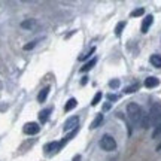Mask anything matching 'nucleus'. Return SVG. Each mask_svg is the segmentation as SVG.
<instances>
[{"instance_id": "7ed1b4c3", "label": "nucleus", "mask_w": 161, "mask_h": 161, "mask_svg": "<svg viewBox=\"0 0 161 161\" xmlns=\"http://www.w3.org/2000/svg\"><path fill=\"white\" fill-rule=\"evenodd\" d=\"M78 124H79V118L78 116H70L69 119L64 122L63 125V130L64 131H73V130H76L78 128Z\"/></svg>"}, {"instance_id": "9d476101", "label": "nucleus", "mask_w": 161, "mask_h": 161, "mask_svg": "<svg viewBox=\"0 0 161 161\" xmlns=\"http://www.w3.org/2000/svg\"><path fill=\"white\" fill-rule=\"evenodd\" d=\"M48 94H49V86H45L39 91V96H37V102L39 103H45V100L48 98Z\"/></svg>"}, {"instance_id": "0eeeda50", "label": "nucleus", "mask_w": 161, "mask_h": 161, "mask_svg": "<svg viewBox=\"0 0 161 161\" xmlns=\"http://www.w3.org/2000/svg\"><path fill=\"white\" fill-rule=\"evenodd\" d=\"M51 112H52L51 108H46V109H43V110H40L39 112V121L42 122V124H46V122L49 121V115H51Z\"/></svg>"}, {"instance_id": "bb28decb", "label": "nucleus", "mask_w": 161, "mask_h": 161, "mask_svg": "<svg viewBox=\"0 0 161 161\" xmlns=\"http://www.w3.org/2000/svg\"><path fill=\"white\" fill-rule=\"evenodd\" d=\"M109 109H110V103L103 104V110H109Z\"/></svg>"}, {"instance_id": "39448f33", "label": "nucleus", "mask_w": 161, "mask_h": 161, "mask_svg": "<svg viewBox=\"0 0 161 161\" xmlns=\"http://www.w3.org/2000/svg\"><path fill=\"white\" fill-rule=\"evenodd\" d=\"M40 130V127L37 122H27L25 125L23 127V131L25 134H29V136H33V134H37Z\"/></svg>"}, {"instance_id": "4be33fe9", "label": "nucleus", "mask_w": 161, "mask_h": 161, "mask_svg": "<svg viewBox=\"0 0 161 161\" xmlns=\"http://www.w3.org/2000/svg\"><path fill=\"white\" fill-rule=\"evenodd\" d=\"M94 51H96V48L92 46V48H91V49H90V51H88V52H86L85 55H80V57H79V60H80V61H84V60H86V58H88V57H91L92 54H94Z\"/></svg>"}, {"instance_id": "412c9836", "label": "nucleus", "mask_w": 161, "mask_h": 161, "mask_svg": "<svg viewBox=\"0 0 161 161\" xmlns=\"http://www.w3.org/2000/svg\"><path fill=\"white\" fill-rule=\"evenodd\" d=\"M143 14H145L143 8H137V9H134V11L131 12V17H142Z\"/></svg>"}, {"instance_id": "2eb2a0df", "label": "nucleus", "mask_w": 161, "mask_h": 161, "mask_svg": "<svg viewBox=\"0 0 161 161\" xmlns=\"http://www.w3.org/2000/svg\"><path fill=\"white\" fill-rule=\"evenodd\" d=\"M96 63H97V58L94 57L92 60H90V61H88V63H86L84 67H80V72H88V70H91L92 67L96 66Z\"/></svg>"}, {"instance_id": "4468645a", "label": "nucleus", "mask_w": 161, "mask_h": 161, "mask_svg": "<svg viewBox=\"0 0 161 161\" xmlns=\"http://www.w3.org/2000/svg\"><path fill=\"white\" fill-rule=\"evenodd\" d=\"M76 104H78L76 98H70V100H67V103L64 106V110H66V112H70V110H73L76 108Z\"/></svg>"}, {"instance_id": "6e6552de", "label": "nucleus", "mask_w": 161, "mask_h": 161, "mask_svg": "<svg viewBox=\"0 0 161 161\" xmlns=\"http://www.w3.org/2000/svg\"><path fill=\"white\" fill-rule=\"evenodd\" d=\"M152 23H154V17L152 15H146L143 23H142V33H148V30L152 25Z\"/></svg>"}, {"instance_id": "a878e982", "label": "nucleus", "mask_w": 161, "mask_h": 161, "mask_svg": "<svg viewBox=\"0 0 161 161\" xmlns=\"http://www.w3.org/2000/svg\"><path fill=\"white\" fill-rule=\"evenodd\" d=\"M86 82H88V76H84V78H82V80H80V85H85Z\"/></svg>"}, {"instance_id": "f257e3e1", "label": "nucleus", "mask_w": 161, "mask_h": 161, "mask_svg": "<svg viewBox=\"0 0 161 161\" xmlns=\"http://www.w3.org/2000/svg\"><path fill=\"white\" fill-rule=\"evenodd\" d=\"M127 115L133 124L137 125V124H140V119L143 116V110L137 103H128L127 104Z\"/></svg>"}, {"instance_id": "20e7f679", "label": "nucleus", "mask_w": 161, "mask_h": 161, "mask_svg": "<svg viewBox=\"0 0 161 161\" xmlns=\"http://www.w3.org/2000/svg\"><path fill=\"white\" fill-rule=\"evenodd\" d=\"M160 116H161V103H154L152 106H151V110H149L151 124H154Z\"/></svg>"}, {"instance_id": "f8f14e48", "label": "nucleus", "mask_w": 161, "mask_h": 161, "mask_svg": "<svg viewBox=\"0 0 161 161\" xmlns=\"http://www.w3.org/2000/svg\"><path fill=\"white\" fill-rule=\"evenodd\" d=\"M149 61H151V64H152L154 67L161 69V55H160V54H154V55H151Z\"/></svg>"}, {"instance_id": "5701e85b", "label": "nucleus", "mask_w": 161, "mask_h": 161, "mask_svg": "<svg viewBox=\"0 0 161 161\" xmlns=\"http://www.w3.org/2000/svg\"><path fill=\"white\" fill-rule=\"evenodd\" d=\"M102 96H103L102 92H97V94L94 96V98H92V102H91V104H92V106H96V104H97L98 102L102 100Z\"/></svg>"}, {"instance_id": "a211bd4d", "label": "nucleus", "mask_w": 161, "mask_h": 161, "mask_svg": "<svg viewBox=\"0 0 161 161\" xmlns=\"http://www.w3.org/2000/svg\"><path fill=\"white\" fill-rule=\"evenodd\" d=\"M124 27H125V21H121V23L116 24V27H115V35H116V36H121V33H122Z\"/></svg>"}, {"instance_id": "9b49d317", "label": "nucleus", "mask_w": 161, "mask_h": 161, "mask_svg": "<svg viewBox=\"0 0 161 161\" xmlns=\"http://www.w3.org/2000/svg\"><path fill=\"white\" fill-rule=\"evenodd\" d=\"M21 27H23V29H27V30H33L35 27H37V21H36V19H31V18H30V19H25V21L21 23Z\"/></svg>"}, {"instance_id": "6ab92c4d", "label": "nucleus", "mask_w": 161, "mask_h": 161, "mask_svg": "<svg viewBox=\"0 0 161 161\" xmlns=\"http://www.w3.org/2000/svg\"><path fill=\"white\" fill-rule=\"evenodd\" d=\"M161 137V124L155 125L154 131H152V139H160Z\"/></svg>"}, {"instance_id": "b1692460", "label": "nucleus", "mask_w": 161, "mask_h": 161, "mask_svg": "<svg viewBox=\"0 0 161 161\" xmlns=\"http://www.w3.org/2000/svg\"><path fill=\"white\" fill-rule=\"evenodd\" d=\"M109 86H110V88H118V86H119V80H118V79L110 80V82H109Z\"/></svg>"}, {"instance_id": "ddd939ff", "label": "nucleus", "mask_w": 161, "mask_h": 161, "mask_svg": "<svg viewBox=\"0 0 161 161\" xmlns=\"http://www.w3.org/2000/svg\"><path fill=\"white\" fill-rule=\"evenodd\" d=\"M102 122H103V115H102V114H97V116L92 119L90 128H98V127L102 125Z\"/></svg>"}, {"instance_id": "f03ea898", "label": "nucleus", "mask_w": 161, "mask_h": 161, "mask_svg": "<svg viewBox=\"0 0 161 161\" xmlns=\"http://www.w3.org/2000/svg\"><path fill=\"white\" fill-rule=\"evenodd\" d=\"M98 145H100V148H102V149L108 151V152L116 149V140L112 137L110 134H103L102 139H100V142H98Z\"/></svg>"}, {"instance_id": "1a4fd4ad", "label": "nucleus", "mask_w": 161, "mask_h": 161, "mask_svg": "<svg viewBox=\"0 0 161 161\" xmlns=\"http://www.w3.org/2000/svg\"><path fill=\"white\" fill-rule=\"evenodd\" d=\"M160 85V79L155 78V76H149L145 79V86L146 88H155V86Z\"/></svg>"}, {"instance_id": "aec40b11", "label": "nucleus", "mask_w": 161, "mask_h": 161, "mask_svg": "<svg viewBox=\"0 0 161 161\" xmlns=\"http://www.w3.org/2000/svg\"><path fill=\"white\" fill-rule=\"evenodd\" d=\"M39 40H40V39H36V40H33V42H29L27 45H24V51H30V49L36 48V45L39 43Z\"/></svg>"}, {"instance_id": "393cba45", "label": "nucleus", "mask_w": 161, "mask_h": 161, "mask_svg": "<svg viewBox=\"0 0 161 161\" xmlns=\"http://www.w3.org/2000/svg\"><path fill=\"white\" fill-rule=\"evenodd\" d=\"M118 96H116V94H108V100H109V102H116V100H118Z\"/></svg>"}, {"instance_id": "f3484780", "label": "nucleus", "mask_w": 161, "mask_h": 161, "mask_svg": "<svg viewBox=\"0 0 161 161\" xmlns=\"http://www.w3.org/2000/svg\"><path fill=\"white\" fill-rule=\"evenodd\" d=\"M149 125H151V118H149V115H145V114H143L142 119H140V127H142V128H148Z\"/></svg>"}, {"instance_id": "423d86ee", "label": "nucleus", "mask_w": 161, "mask_h": 161, "mask_svg": "<svg viewBox=\"0 0 161 161\" xmlns=\"http://www.w3.org/2000/svg\"><path fill=\"white\" fill-rule=\"evenodd\" d=\"M60 149H61V142H49L43 146L45 152H58Z\"/></svg>"}, {"instance_id": "c85d7f7f", "label": "nucleus", "mask_w": 161, "mask_h": 161, "mask_svg": "<svg viewBox=\"0 0 161 161\" xmlns=\"http://www.w3.org/2000/svg\"><path fill=\"white\" fill-rule=\"evenodd\" d=\"M157 151H161V143L158 145V146H157Z\"/></svg>"}, {"instance_id": "cd10ccee", "label": "nucleus", "mask_w": 161, "mask_h": 161, "mask_svg": "<svg viewBox=\"0 0 161 161\" xmlns=\"http://www.w3.org/2000/svg\"><path fill=\"white\" fill-rule=\"evenodd\" d=\"M80 160V155H76L75 158H73V161H79Z\"/></svg>"}, {"instance_id": "dca6fc26", "label": "nucleus", "mask_w": 161, "mask_h": 161, "mask_svg": "<svg viewBox=\"0 0 161 161\" xmlns=\"http://www.w3.org/2000/svg\"><path fill=\"white\" fill-rule=\"evenodd\" d=\"M139 86H140V85L136 82V84H133V85L125 86V88H124V92H125V94H133V92H136L139 90Z\"/></svg>"}]
</instances>
